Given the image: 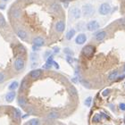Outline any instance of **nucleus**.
I'll list each match as a JSON object with an SVG mask.
<instances>
[{"instance_id": "nucleus-9", "label": "nucleus", "mask_w": 125, "mask_h": 125, "mask_svg": "<svg viewBox=\"0 0 125 125\" xmlns=\"http://www.w3.org/2000/svg\"><path fill=\"white\" fill-rule=\"evenodd\" d=\"M86 41H87V36L84 33L79 34L75 39L76 44H78V45H83Z\"/></svg>"}, {"instance_id": "nucleus-17", "label": "nucleus", "mask_w": 125, "mask_h": 125, "mask_svg": "<svg viewBox=\"0 0 125 125\" xmlns=\"http://www.w3.org/2000/svg\"><path fill=\"white\" fill-rule=\"evenodd\" d=\"M75 32H76V31H75V30H74V29H71L70 31L66 33V35H65V37H66V39H68V40H71V39L73 38V36L75 35Z\"/></svg>"}, {"instance_id": "nucleus-28", "label": "nucleus", "mask_w": 125, "mask_h": 125, "mask_svg": "<svg viewBox=\"0 0 125 125\" xmlns=\"http://www.w3.org/2000/svg\"><path fill=\"white\" fill-rule=\"evenodd\" d=\"M119 108H120L122 111H125V104H123V103H121V104H119Z\"/></svg>"}, {"instance_id": "nucleus-35", "label": "nucleus", "mask_w": 125, "mask_h": 125, "mask_svg": "<svg viewBox=\"0 0 125 125\" xmlns=\"http://www.w3.org/2000/svg\"><path fill=\"white\" fill-rule=\"evenodd\" d=\"M2 1H4V2H6V1H8V0H2Z\"/></svg>"}, {"instance_id": "nucleus-19", "label": "nucleus", "mask_w": 125, "mask_h": 125, "mask_svg": "<svg viewBox=\"0 0 125 125\" xmlns=\"http://www.w3.org/2000/svg\"><path fill=\"white\" fill-rule=\"evenodd\" d=\"M12 14H13V18H19L20 15H21V12H20V9L19 8H13V11H12Z\"/></svg>"}, {"instance_id": "nucleus-24", "label": "nucleus", "mask_w": 125, "mask_h": 125, "mask_svg": "<svg viewBox=\"0 0 125 125\" xmlns=\"http://www.w3.org/2000/svg\"><path fill=\"white\" fill-rule=\"evenodd\" d=\"M91 103H92V97L91 96H89V97H87L86 99H85V105L88 107H89L90 105H91Z\"/></svg>"}, {"instance_id": "nucleus-32", "label": "nucleus", "mask_w": 125, "mask_h": 125, "mask_svg": "<svg viewBox=\"0 0 125 125\" xmlns=\"http://www.w3.org/2000/svg\"><path fill=\"white\" fill-rule=\"evenodd\" d=\"M60 1H62V2H63V3H68V2H70V1H72V0H60Z\"/></svg>"}, {"instance_id": "nucleus-27", "label": "nucleus", "mask_w": 125, "mask_h": 125, "mask_svg": "<svg viewBox=\"0 0 125 125\" xmlns=\"http://www.w3.org/2000/svg\"><path fill=\"white\" fill-rule=\"evenodd\" d=\"M100 116H101V118H104L105 120H109V116L105 115L104 113H100Z\"/></svg>"}, {"instance_id": "nucleus-1", "label": "nucleus", "mask_w": 125, "mask_h": 125, "mask_svg": "<svg viewBox=\"0 0 125 125\" xmlns=\"http://www.w3.org/2000/svg\"><path fill=\"white\" fill-rule=\"evenodd\" d=\"M13 68L17 73L23 71V69L25 68V60L22 56H18L15 58L13 62Z\"/></svg>"}, {"instance_id": "nucleus-21", "label": "nucleus", "mask_w": 125, "mask_h": 125, "mask_svg": "<svg viewBox=\"0 0 125 125\" xmlns=\"http://www.w3.org/2000/svg\"><path fill=\"white\" fill-rule=\"evenodd\" d=\"M5 27H6V21H5V17L0 14V28L4 29Z\"/></svg>"}, {"instance_id": "nucleus-33", "label": "nucleus", "mask_w": 125, "mask_h": 125, "mask_svg": "<svg viewBox=\"0 0 125 125\" xmlns=\"http://www.w3.org/2000/svg\"><path fill=\"white\" fill-rule=\"evenodd\" d=\"M68 6V3H64V7H67Z\"/></svg>"}, {"instance_id": "nucleus-5", "label": "nucleus", "mask_w": 125, "mask_h": 125, "mask_svg": "<svg viewBox=\"0 0 125 125\" xmlns=\"http://www.w3.org/2000/svg\"><path fill=\"white\" fill-rule=\"evenodd\" d=\"M94 12H95V9H94L93 5L88 4V5H85L82 6V13H83L84 16L93 15Z\"/></svg>"}, {"instance_id": "nucleus-16", "label": "nucleus", "mask_w": 125, "mask_h": 125, "mask_svg": "<svg viewBox=\"0 0 125 125\" xmlns=\"http://www.w3.org/2000/svg\"><path fill=\"white\" fill-rule=\"evenodd\" d=\"M27 125H42V122L38 118H33L26 123Z\"/></svg>"}, {"instance_id": "nucleus-8", "label": "nucleus", "mask_w": 125, "mask_h": 125, "mask_svg": "<svg viewBox=\"0 0 125 125\" xmlns=\"http://www.w3.org/2000/svg\"><path fill=\"white\" fill-rule=\"evenodd\" d=\"M71 14H72V16H73L74 19H80L81 18V11L80 8L78 7H73L71 9Z\"/></svg>"}, {"instance_id": "nucleus-36", "label": "nucleus", "mask_w": 125, "mask_h": 125, "mask_svg": "<svg viewBox=\"0 0 125 125\" xmlns=\"http://www.w3.org/2000/svg\"><path fill=\"white\" fill-rule=\"evenodd\" d=\"M124 84H125V83H124Z\"/></svg>"}, {"instance_id": "nucleus-15", "label": "nucleus", "mask_w": 125, "mask_h": 125, "mask_svg": "<svg viewBox=\"0 0 125 125\" xmlns=\"http://www.w3.org/2000/svg\"><path fill=\"white\" fill-rule=\"evenodd\" d=\"M17 51H18L19 53V55H20V56H21V55H26V49H25V47L22 46V45L21 44H19L17 45Z\"/></svg>"}, {"instance_id": "nucleus-6", "label": "nucleus", "mask_w": 125, "mask_h": 125, "mask_svg": "<svg viewBox=\"0 0 125 125\" xmlns=\"http://www.w3.org/2000/svg\"><path fill=\"white\" fill-rule=\"evenodd\" d=\"M99 27H100V25H99L97 21H90L87 24V30L89 31H96L97 29H99Z\"/></svg>"}, {"instance_id": "nucleus-30", "label": "nucleus", "mask_w": 125, "mask_h": 125, "mask_svg": "<svg viewBox=\"0 0 125 125\" xmlns=\"http://www.w3.org/2000/svg\"><path fill=\"white\" fill-rule=\"evenodd\" d=\"M5 5H2V4H0V9H5Z\"/></svg>"}, {"instance_id": "nucleus-22", "label": "nucleus", "mask_w": 125, "mask_h": 125, "mask_svg": "<svg viewBox=\"0 0 125 125\" xmlns=\"http://www.w3.org/2000/svg\"><path fill=\"white\" fill-rule=\"evenodd\" d=\"M51 8H52L53 11H55V12H60V11H61L60 5H58V4H56V3H54V4H52V5H51Z\"/></svg>"}, {"instance_id": "nucleus-25", "label": "nucleus", "mask_w": 125, "mask_h": 125, "mask_svg": "<svg viewBox=\"0 0 125 125\" xmlns=\"http://www.w3.org/2000/svg\"><path fill=\"white\" fill-rule=\"evenodd\" d=\"M5 80V76L3 73H0V83H3Z\"/></svg>"}, {"instance_id": "nucleus-23", "label": "nucleus", "mask_w": 125, "mask_h": 125, "mask_svg": "<svg viewBox=\"0 0 125 125\" xmlns=\"http://www.w3.org/2000/svg\"><path fill=\"white\" fill-rule=\"evenodd\" d=\"M100 119H101V116L99 115H95L92 118V123H98L100 122Z\"/></svg>"}, {"instance_id": "nucleus-18", "label": "nucleus", "mask_w": 125, "mask_h": 125, "mask_svg": "<svg viewBox=\"0 0 125 125\" xmlns=\"http://www.w3.org/2000/svg\"><path fill=\"white\" fill-rule=\"evenodd\" d=\"M118 75H119L118 71H114V72H112V73L108 75V80H109V81H114V80H115V79L117 78Z\"/></svg>"}, {"instance_id": "nucleus-31", "label": "nucleus", "mask_w": 125, "mask_h": 125, "mask_svg": "<svg viewBox=\"0 0 125 125\" xmlns=\"http://www.w3.org/2000/svg\"><path fill=\"white\" fill-rule=\"evenodd\" d=\"M67 61L69 62V63H72V61H73V60H72V58L68 56V57H67Z\"/></svg>"}, {"instance_id": "nucleus-34", "label": "nucleus", "mask_w": 125, "mask_h": 125, "mask_svg": "<svg viewBox=\"0 0 125 125\" xmlns=\"http://www.w3.org/2000/svg\"><path fill=\"white\" fill-rule=\"evenodd\" d=\"M123 71L125 72V64H124V66H123Z\"/></svg>"}, {"instance_id": "nucleus-14", "label": "nucleus", "mask_w": 125, "mask_h": 125, "mask_svg": "<svg viewBox=\"0 0 125 125\" xmlns=\"http://www.w3.org/2000/svg\"><path fill=\"white\" fill-rule=\"evenodd\" d=\"M47 117L49 119H57L60 117V114L57 111H50L47 115Z\"/></svg>"}, {"instance_id": "nucleus-13", "label": "nucleus", "mask_w": 125, "mask_h": 125, "mask_svg": "<svg viewBox=\"0 0 125 125\" xmlns=\"http://www.w3.org/2000/svg\"><path fill=\"white\" fill-rule=\"evenodd\" d=\"M105 37H106V32H105V31H99V32L96 33L95 39H96L97 41H102L103 39H104Z\"/></svg>"}, {"instance_id": "nucleus-12", "label": "nucleus", "mask_w": 125, "mask_h": 125, "mask_svg": "<svg viewBox=\"0 0 125 125\" xmlns=\"http://www.w3.org/2000/svg\"><path fill=\"white\" fill-rule=\"evenodd\" d=\"M14 98H15V92L14 91H9L5 96V101L7 102V103H11V102H13Z\"/></svg>"}, {"instance_id": "nucleus-3", "label": "nucleus", "mask_w": 125, "mask_h": 125, "mask_svg": "<svg viewBox=\"0 0 125 125\" xmlns=\"http://www.w3.org/2000/svg\"><path fill=\"white\" fill-rule=\"evenodd\" d=\"M42 74H43V70L35 69V70H32L31 72H30V73L28 74V78L31 81H36V80H39L41 77Z\"/></svg>"}, {"instance_id": "nucleus-7", "label": "nucleus", "mask_w": 125, "mask_h": 125, "mask_svg": "<svg viewBox=\"0 0 125 125\" xmlns=\"http://www.w3.org/2000/svg\"><path fill=\"white\" fill-rule=\"evenodd\" d=\"M32 43H33V47H40L45 45V39L42 37H36L33 39Z\"/></svg>"}, {"instance_id": "nucleus-2", "label": "nucleus", "mask_w": 125, "mask_h": 125, "mask_svg": "<svg viewBox=\"0 0 125 125\" xmlns=\"http://www.w3.org/2000/svg\"><path fill=\"white\" fill-rule=\"evenodd\" d=\"M82 55L87 58H90L92 57L96 52V47L92 46V45H88V46H85V47L82 48Z\"/></svg>"}, {"instance_id": "nucleus-4", "label": "nucleus", "mask_w": 125, "mask_h": 125, "mask_svg": "<svg viewBox=\"0 0 125 125\" xmlns=\"http://www.w3.org/2000/svg\"><path fill=\"white\" fill-rule=\"evenodd\" d=\"M98 12L101 15H107L111 12V6L107 3H103L98 8Z\"/></svg>"}, {"instance_id": "nucleus-11", "label": "nucleus", "mask_w": 125, "mask_h": 125, "mask_svg": "<svg viewBox=\"0 0 125 125\" xmlns=\"http://www.w3.org/2000/svg\"><path fill=\"white\" fill-rule=\"evenodd\" d=\"M16 34H17V36L21 39H22V40H27V39H28V34H27L26 31H23V30H21V29L17 30Z\"/></svg>"}, {"instance_id": "nucleus-26", "label": "nucleus", "mask_w": 125, "mask_h": 125, "mask_svg": "<svg viewBox=\"0 0 125 125\" xmlns=\"http://www.w3.org/2000/svg\"><path fill=\"white\" fill-rule=\"evenodd\" d=\"M110 92H111V91H110V89H105V90H104V91L102 92V96H107L110 94Z\"/></svg>"}, {"instance_id": "nucleus-29", "label": "nucleus", "mask_w": 125, "mask_h": 125, "mask_svg": "<svg viewBox=\"0 0 125 125\" xmlns=\"http://www.w3.org/2000/svg\"><path fill=\"white\" fill-rule=\"evenodd\" d=\"M64 52L67 53V54H73V52H72V51H71V50L69 49V48H65V49H64Z\"/></svg>"}, {"instance_id": "nucleus-10", "label": "nucleus", "mask_w": 125, "mask_h": 125, "mask_svg": "<svg viewBox=\"0 0 125 125\" xmlns=\"http://www.w3.org/2000/svg\"><path fill=\"white\" fill-rule=\"evenodd\" d=\"M65 29V23L63 21H59L56 22V24H55V31H57V32H59V33H62V32H63V31H64Z\"/></svg>"}, {"instance_id": "nucleus-20", "label": "nucleus", "mask_w": 125, "mask_h": 125, "mask_svg": "<svg viewBox=\"0 0 125 125\" xmlns=\"http://www.w3.org/2000/svg\"><path fill=\"white\" fill-rule=\"evenodd\" d=\"M17 88H19V83L17 81H13L12 83L10 84V86H9V89H10V91H14Z\"/></svg>"}]
</instances>
